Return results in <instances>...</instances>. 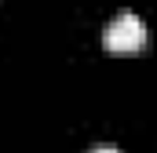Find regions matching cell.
Returning a JSON list of instances; mask_svg holds the SVG:
<instances>
[{
    "mask_svg": "<svg viewBox=\"0 0 157 153\" xmlns=\"http://www.w3.org/2000/svg\"><path fill=\"white\" fill-rule=\"evenodd\" d=\"M102 44H106V51H113V55H135V51L146 44V26H143V18H135V15H117V18L106 26Z\"/></svg>",
    "mask_w": 157,
    "mask_h": 153,
    "instance_id": "1",
    "label": "cell"
},
{
    "mask_svg": "<svg viewBox=\"0 0 157 153\" xmlns=\"http://www.w3.org/2000/svg\"><path fill=\"white\" fill-rule=\"evenodd\" d=\"M91 153H121V150H113V146H99V150H91Z\"/></svg>",
    "mask_w": 157,
    "mask_h": 153,
    "instance_id": "2",
    "label": "cell"
}]
</instances>
